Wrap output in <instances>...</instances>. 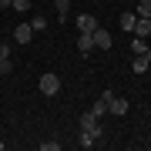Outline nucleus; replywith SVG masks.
Segmentation results:
<instances>
[{
    "mask_svg": "<svg viewBox=\"0 0 151 151\" xmlns=\"http://www.w3.org/2000/svg\"><path fill=\"white\" fill-rule=\"evenodd\" d=\"M37 87H40L44 97H57V94H60V77H57V74H40Z\"/></svg>",
    "mask_w": 151,
    "mask_h": 151,
    "instance_id": "f257e3e1",
    "label": "nucleus"
},
{
    "mask_svg": "<svg viewBox=\"0 0 151 151\" xmlns=\"http://www.w3.org/2000/svg\"><path fill=\"white\" fill-rule=\"evenodd\" d=\"M101 128H91V131H81V138H77V145L81 148H94V145H101Z\"/></svg>",
    "mask_w": 151,
    "mask_h": 151,
    "instance_id": "f03ea898",
    "label": "nucleus"
},
{
    "mask_svg": "<svg viewBox=\"0 0 151 151\" xmlns=\"http://www.w3.org/2000/svg\"><path fill=\"white\" fill-rule=\"evenodd\" d=\"M30 40H34V27L30 24H17L14 27V44H24V47H27Z\"/></svg>",
    "mask_w": 151,
    "mask_h": 151,
    "instance_id": "7ed1b4c3",
    "label": "nucleus"
},
{
    "mask_svg": "<svg viewBox=\"0 0 151 151\" xmlns=\"http://www.w3.org/2000/svg\"><path fill=\"white\" fill-rule=\"evenodd\" d=\"M91 37H94V47H101V50H111V44H114V40H111V34L104 30V27H94V30H91Z\"/></svg>",
    "mask_w": 151,
    "mask_h": 151,
    "instance_id": "20e7f679",
    "label": "nucleus"
},
{
    "mask_svg": "<svg viewBox=\"0 0 151 151\" xmlns=\"http://www.w3.org/2000/svg\"><path fill=\"white\" fill-rule=\"evenodd\" d=\"M97 27V17L94 14H81V17H77V34H91Z\"/></svg>",
    "mask_w": 151,
    "mask_h": 151,
    "instance_id": "39448f33",
    "label": "nucleus"
},
{
    "mask_svg": "<svg viewBox=\"0 0 151 151\" xmlns=\"http://www.w3.org/2000/svg\"><path fill=\"white\" fill-rule=\"evenodd\" d=\"M108 114H114V118H124V114H128V101H124V97H111Z\"/></svg>",
    "mask_w": 151,
    "mask_h": 151,
    "instance_id": "423d86ee",
    "label": "nucleus"
},
{
    "mask_svg": "<svg viewBox=\"0 0 151 151\" xmlns=\"http://www.w3.org/2000/svg\"><path fill=\"white\" fill-rule=\"evenodd\" d=\"M131 34H134V37H148V34H151V20H148V17H138Z\"/></svg>",
    "mask_w": 151,
    "mask_h": 151,
    "instance_id": "0eeeda50",
    "label": "nucleus"
},
{
    "mask_svg": "<svg viewBox=\"0 0 151 151\" xmlns=\"http://www.w3.org/2000/svg\"><path fill=\"white\" fill-rule=\"evenodd\" d=\"M148 67H151V60H148V54H134V60H131V70H134V74H145Z\"/></svg>",
    "mask_w": 151,
    "mask_h": 151,
    "instance_id": "6e6552de",
    "label": "nucleus"
},
{
    "mask_svg": "<svg viewBox=\"0 0 151 151\" xmlns=\"http://www.w3.org/2000/svg\"><path fill=\"white\" fill-rule=\"evenodd\" d=\"M134 20H138V14H134V10H124L118 24H121V30H128V34H131V30H134Z\"/></svg>",
    "mask_w": 151,
    "mask_h": 151,
    "instance_id": "1a4fd4ad",
    "label": "nucleus"
},
{
    "mask_svg": "<svg viewBox=\"0 0 151 151\" xmlns=\"http://www.w3.org/2000/svg\"><path fill=\"white\" fill-rule=\"evenodd\" d=\"M77 50H81V54H91L94 50V37L91 34H81V37H77Z\"/></svg>",
    "mask_w": 151,
    "mask_h": 151,
    "instance_id": "9d476101",
    "label": "nucleus"
},
{
    "mask_svg": "<svg viewBox=\"0 0 151 151\" xmlns=\"http://www.w3.org/2000/svg\"><path fill=\"white\" fill-rule=\"evenodd\" d=\"M91 128H97V114L94 111H84L81 114V131H91Z\"/></svg>",
    "mask_w": 151,
    "mask_h": 151,
    "instance_id": "9b49d317",
    "label": "nucleus"
},
{
    "mask_svg": "<svg viewBox=\"0 0 151 151\" xmlns=\"http://www.w3.org/2000/svg\"><path fill=\"white\" fill-rule=\"evenodd\" d=\"M148 50H151V47H148L145 37H131V54H148Z\"/></svg>",
    "mask_w": 151,
    "mask_h": 151,
    "instance_id": "f8f14e48",
    "label": "nucleus"
},
{
    "mask_svg": "<svg viewBox=\"0 0 151 151\" xmlns=\"http://www.w3.org/2000/svg\"><path fill=\"white\" fill-rule=\"evenodd\" d=\"M54 10L60 20H67V14H70V0H54Z\"/></svg>",
    "mask_w": 151,
    "mask_h": 151,
    "instance_id": "ddd939ff",
    "label": "nucleus"
},
{
    "mask_svg": "<svg viewBox=\"0 0 151 151\" xmlns=\"http://www.w3.org/2000/svg\"><path fill=\"white\" fill-rule=\"evenodd\" d=\"M134 14H138V17H148V20H151V0H141V4L134 7Z\"/></svg>",
    "mask_w": 151,
    "mask_h": 151,
    "instance_id": "4468645a",
    "label": "nucleus"
},
{
    "mask_svg": "<svg viewBox=\"0 0 151 151\" xmlns=\"http://www.w3.org/2000/svg\"><path fill=\"white\" fill-rule=\"evenodd\" d=\"M10 10H17V14H27V10H30V0H10Z\"/></svg>",
    "mask_w": 151,
    "mask_h": 151,
    "instance_id": "2eb2a0df",
    "label": "nucleus"
},
{
    "mask_svg": "<svg viewBox=\"0 0 151 151\" xmlns=\"http://www.w3.org/2000/svg\"><path fill=\"white\" fill-rule=\"evenodd\" d=\"M30 27H34V30H47V17H44V14H37V17L30 20Z\"/></svg>",
    "mask_w": 151,
    "mask_h": 151,
    "instance_id": "dca6fc26",
    "label": "nucleus"
},
{
    "mask_svg": "<svg viewBox=\"0 0 151 151\" xmlns=\"http://www.w3.org/2000/svg\"><path fill=\"white\" fill-rule=\"evenodd\" d=\"M91 111L97 114V118H104V114H108V101H104V97H101V101H97V104H94Z\"/></svg>",
    "mask_w": 151,
    "mask_h": 151,
    "instance_id": "f3484780",
    "label": "nucleus"
},
{
    "mask_svg": "<svg viewBox=\"0 0 151 151\" xmlns=\"http://www.w3.org/2000/svg\"><path fill=\"white\" fill-rule=\"evenodd\" d=\"M10 70H14V60L4 57V60H0V74H10Z\"/></svg>",
    "mask_w": 151,
    "mask_h": 151,
    "instance_id": "a211bd4d",
    "label": "nucleus"
},
{
    "mask_svg": "<svg viewBox=\"0 0 151 151\" xmlns=\"http://www.w3.org/2000/svg\"><path fill=\"white\" fill-rule=\"evenodd\" d=\"M4 57H10V44H7V40H0V60H4Z\"/></svg>",
    "mask_w": 151,
    "mask_h": 151,
    "instance_id": "6ab92c4d",
    "label": "nucleus"
},
{
    "mask_svg": "<svg viewBox=\"0 0 151 151\" xmlns=\"http://www.w3.org/2000/svg\"><path fill=\"white\" fill-rule=\"evenodd\" d=\"M60 145H57V141H44V145H40V151H57Z\"/></svg>",
    "mask_w": 151,
    "mask_h": 151,
    "instance_id": "aec40b11",
    "label": "nucleus"
},
{
    "mask_svg": "<svg viewBox=\"0 0 151 151\" xmlns=\"http://www.w3.org/2000/svg\"><path fill=\"white\" fill-rule=\"evenodd\" d=\"M0 10H10V0H0Z\"/></svg>",
    "mask_w": 151,
    "mask_h": 151,
    "instance_id": "412c9836",
    "label": "nucleus"
},
{
    "mask_svg": "<svg viewBox=\"0 0 151 151\" xmlns=\"http://www.w3.org/2000/svg\"><path fill=\"white\" fill-rule=\"evenodd\" d=\"M4 148H7V141H0V151H4Z\"/></svg>",
    "mask_w": 151,
    "mask_h": 151,
    "instance_id": "4be33fe9",
    "label": "nucleus"
}]
</instances>
